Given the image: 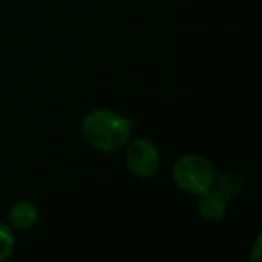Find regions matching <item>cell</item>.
Listing matches in <instances>:
<instances>
[{"label":"cell","mask_w":262,"mask_h":262,"mask_svg":"<svg viewBox=\"0 0 262 262\" xmlns=\"http://www.w3.org/2000/svg\"><path fill=\"white\" fill-rule=\"evenodd\" d=\"M172 180L185 194L200 196L205 190L214 187L215 171L207 157L189 153L176 160L172 167Z\"/></svg>","instance_id":"cell-2"},{"label":"cell","mask_w":262,"mask_h":262,"mask_svg":"<svg viewBox=\"0 0 262 262\" xmlns=\"http://www.w3.org/2000/svg\"><path fill=\"white\" fill-rule=\"evenodd\" d=\"M260 244H262V239L257 237V239H255V244H253V250H251V253H250L251 262H257L258 258H260Z\"/></svg>","instance_id":"cell-8"},{"label":"cell","mask_w":262,"mask_h":262,"mask_svg":"<svg viewBox=\"0 0 262 262\" xmlns=\"http://www.w3.org/2000/svg\"><path fill=\"white\" fill-rule=\"evenodd\" d=\"M15 250V233L11 226L0 221V262L8 260Z\"/></svg>","instance_id":"cell-7"},{"label":"cell","mask_w":262,"mask_h":262,"mask_svg":"<svg viewBox=\"0 0 262 262\" xmlns=\"http://www.w3.org/2000/svg\"><path fill=\"white\" fill-rule=\"evenodd\" d=\"M81 131L94 149L101 153H117L131 140L133 120L113 110L95 108L84 115Z\"/></svg>","instance_id":"cell-1"},{"label":"cell","mask_w":262,"mask_h":262,"mask_svg":"<svg viewBox=\"0 0 262 262\" xmlns=\"http://www.w3.org/2000/svg\"><path fill=\"white\" fill-rule=\"evenodd\" d=\"M126 165L137 178L149 180L160 167L158 147L149 139H133L126 144Z\"/></svg>","instance_id":"cell-3"},{"label":"cell","mask_w":262,"mask_h":262,"mask_svg":"<svg viewBox=\"0 0 262 262\" xmlns=\"http://www.w3.org/2000/svg\"><path fill=\"white\" fill-rule=\"evenodd\" d=\"M228 210V198L219 189H208L203 194H200L198 200V214L207 221H221L225 219Z\"/></svg>","instance_id":"cell-4"},{"label":"cell","mask_w":262,"mask_h":262,"mask_svg":"<svg viewBox=\"0 0 262 262\" xmlns=\"http://www.w3.org/2000/svg\"><path fill=\"white\" fill-rule=\"evenodd\" d=\"M244 185H246V176L241 171H235V169L225 171L219 176V182H217V189L221 190L226 198L239 196V194L243 192Z\"/></svg>","instance_id":"cell-6"},{"label":"cell","mask_w":262,"mask_h":262,"mask_svg":"<svg viewBox=\"0 0 262 262\" xmlns=\"http://www.w3.org/2000/svg\"><path fill=\"white\" fill-rule=\"evenodd\" d=\"M40 212H38L36 205L29 200H20L13 203L9 208V223L13 228L16 230H29L38 223Z\"/></svg>","instance_id":"cell-5"}]
</instances>
